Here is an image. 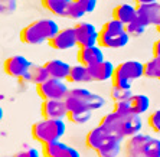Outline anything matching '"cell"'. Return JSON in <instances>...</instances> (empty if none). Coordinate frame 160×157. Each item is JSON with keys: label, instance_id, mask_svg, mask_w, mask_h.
Wrapping results in <instances>:
<instances>
[{"label": "cell", "instance_id": "obj_15", "mask_svg": "<svg viewBox=\"0 0 160 157\" xmlns=\"http://www.w3.org/2000/svg\"><path fill=\"white\" fill-rule=\"evenodd\" d=\"M88 69H89V75H91L92 82H105V81L112 79L116 66H114L110 61L104 59L102 62H100V64L89 66Z\"/></svg>", "mask_w": 160, "mask_h": 157}, {"label": "cell", "instance_id": "obj_34", "mask_svg": "<svg viewBox=\"0 0 160 157\" xmlns=\"http://www.w3.org/2000/svg\"><path fill=\"white\" fill-rule=\"evenodd\" d=\"M154 2H157V0H134V3H136V6H138V4H149V3H154Z\"/></svg>", "mask_w": 160, "mask_h": 157}, {"label": "cell", "instance_id": "obj_9", "mask_svg": "<svg viewBox=\"0 0 160 157\" xmlns=\"http://www.w3.org/2000/svg\"><path fill=\"white\" fill-rule=\"evenodd\" d=\"M75 36H77V45L78 48L82 46H95L98 45V36L100 30L89 22H77L74 26Z\"/></svg>", "mask_w": 160, "mask_h": 157}, {"label": "cell", "instance_id": "obj_28", "mask_svg": "<svg viewBox=\"0 0 160 157\" xmlns=\"http://www.w3.org/2000/svg\"><path fill=\"white\" fill-rule=\"evenodd\" d=\"M85 15H87V13L82 10L81 7H79L78 4L75 3V0H72V3L69 4V6H68V9H67L65 17L72 19V20H79V19H82Z\"/></svg>", "mask_w": 160, "mask_h": 157}, {"label": "cell", "instance_id": "obj_38", "mask_svg": "<svg viewBox=\"0 0 160 157\" xmlns=\"http://www.w3.org/2000/svg\"><path fill=\"white\" fill-rule=\"evenodd\" d=\"M13 2H16V0H13Z\"/></svg>", "mask_w": 160, "mask_h": 157}, {"label": "cell", "instance_id": "obj_27", "mask_svg": "<svg viewBox=\"0 0 160 157\" xmlns=\"http://www.w3.org/2000/svg\"><path fill=\"white\" fill-rule=\"evenodd\" d=\"M91 112L89 110H82V111H69L68 112V120L74 124H85L91 120Z\"/></svg>", "mask_w": 160, "mask_h": 157}, {"label": "cell", "instance_id": "obj_16", "mask_svg": "<svg viewBox=\"0 0 160 157\" xmlns=\"http://www.w3.org/2000/svg\"><path fill=\"white\" fill-rule=\"evenodd\" d=\"M111 135L112 134L107 133L101 125H97V127L91 128L88 131V134L85 135V146L89 150H92V151H97L98 149H101V147L104 146Z\"/></svg>", "mask_w": 160, "mask_h": 157}, {"label": "cell", "instance_id": "obj_29", "mask_svg": "<svg viewBox=\"0 0 160 157\" xmlns=\"http://www.w3.org/2000/svg\"><path fill=\"white\" fill-rule=\"evenodd\" d=\"M75 3L78 4L87 15L92 13L95 10V7H97V0H75Z\"/></svg>", "mask_w": 160, "mask_h": 157}, {"label": "cell", "instance_id": "obj_20", "mask_svg": "<svg viewBox=\"0 0 160 157\" xmlns=\"http://www.w3.org/2000/svg\"><path fill=\"white\" fill-rule=\"evenodd\" d=\"M67 82H92L88 66L79 64V62L77 65H72Z\"/></svg>", "mask_w": 160, "mask_h": 157}, {"label": "cell", "instance_id": "obj_7", "mask_svg": "<svg viewBox=\"0 0 160 157\" xmlns=\"http://www.w3.org/2000/svg\"><path fill=\"white\" fill-rule=\"evenodd\" d=\"M36 92L39 98L43 100H65V97L69 92V88L67 85V81L56 78H49L45 82L38 84Z\"/></svg>", "mask_w": 160, "mask_h": 157}, {"label": "cell", "instance_id": "obj_23", "mask_svg": "<svg viewBox=\"0 0 160 157\" xmlns=\"http://www.w3.org/2000/svg\"><path fill=\"white\" fill-rule=\"evenodd\" d=\"M128 101H130V105H131V111L134 114H137V115L144 114L150 107V100L144 94H133Z\"/></svg>", "mask_w": 160, "mask_h": 157}, {"label": "cell", "instance_id": "obj_18", "mask_svg": "<svg viewBox=\"0 0 160 157\" xmlns=\"http://www.w3.org/2000/svg\"><path fill=\"white\" fill-rule=\"evenodd\" d=\"M136 16H137V9H136V6H131V4H128V3L118 4V6H116L114 10H112V19H116V20L124 23V25L130 23Z\"/></svg>", "mask_w": 160, "mask_h": 157}, {"label": "cell", "instance_id": "obj_6", "mask_svg": "<svg viewBox=\"0 0 160 157\" xmlns=\"http://www.w3.org/2000/svg\"><path fill=\"white\" fill-rule=\"evenodd\" d=\"M142 76H144V64L134 59L124 61L116 66V71H114L111 79V85L131 90L133 81L142 78Z\"/></svg>", "mask_w": 160, "mask_h": 157}, {"label": "cell", "instance_id": "obj_12", "mask_svg": "<svg viewBox=\"0 0 160 157\" xmlns=\"http://www.w3.org/2000/svg\"><path fill=\"white\" fill-rule=\"evenodd\" d=\"M42 156L43 157H81L79 151H77V149L68 146L65 143L53 141L48 143L42 146Z\"/></svg>", "mask_w": 160, "mask_h": 157}, {"label": "cell", "instance_id": "obj_19", "mask_svg": "<svg viewBox=\"0 0 160 157\" xmlns=\"http://www.w3.org/2000/svg\"><path fill=\"white\" fill-rule=\"evenodd\" d=\"M121 143H123L121 139H118L116 135H111L104 146L98 149L95 153L98 157H117L121 151Z\"/></svg>", "mask_w": 160, "mask_h": 157}, {"label": "cell", "instance_id": "obj_21", "mask_svg": "<svg viewBox=\"0 0 160 157\" xmlns=\"http://www.w3.org/2000/svg\"><path fill=\"white\" fill-rule=\"evenodd\" d=\"M42 6L55 16H62L65 17L68 6L72 3V0H41Z\"/></svg>", "mask_w": 160, "mask_h": 157}, {"label": "cell", "instance_id": "obj_31", "mask_svg": "<svg viewBox=\"0 0 160 157\" xmlns=\"http://www.w3.org/2000/svg\"><path fill=\"white\" fill-rule=\"evenodd\" d=\"M112 111L120 112V114H134L131 111V105L130 101H118V102H114V110Z\"/></svg>", "mask_w": 160, "mask_h": 157}, {"label": "cell", "instance_id": "obj_1", "mask_svg": "<svg viewBox=\"0 0 160 157\" xmlns=\"http://www.w3.org/2000/svg\"><path fill=\"white\" fill-rule=\"evenodd\" d=\"M59 30V25L53 19H38L23 27L19 37L26 45H41L49 42Z\"/></svg>", "mask_w": 160, "mask_h": 157}, {"label": "cell", "instance_id": "obj_26", "mask_svg": "<svg viewBox=\"0 0 160 157\" xmlns=\"http://www.w3.org/2000/svg\"><path fill=\"white\" fill-rule=\"evenodd\" d=\"M131 90H127V88H121V86H116L111 85V90H110V97L112 98L114 102L118 101H128L131 98Z\"/></svg>", "mask_w": 160, "mask_h": 157}, {"label": "cell", "instance_id": "obj_13", "mask_svg": "<svg viewBox=\"0 0 160 157\" xmlns=\"http://www.w3.org/2000/svg\"><path fill=\"white\" fill-rule=\"evenodd\" d=\"M77 59L79 64L85 65V66H92L104 61V52L101 49L100 45L95 46H82L78 48V53H77Z\"/></svg>", "mask_w": 160, "mask_h": 157}, {"label": "cell", "instance_id": "obj_30", "mask_svg": "<svg viewBox=\"0 0 160 157\" xmlns=\"http://www.w3.org/2000/svg\"><path fill=\"white\" fill-rule=\"evenodd\" d=\"M149 125L152 127L153 131L160 133V110L153 111L149 115Z\"/></svg>", "mask_w": 160, "mask_h": 157}, {"label": "cell", "instance_id": "obj_32", "mask_svg": "<svg viewBox=\"0 0 160 157\" xmlns=\"http://www.w3.org/2000/svg\"><path fill=\"white\" fill-rule=\"evenodd\" d=\"M12 157H41V153H39L38 149L30 147V149H26V150H23V151H19V153H16L15 156H12Z\"/></svg>", "mask_w": 160, "mask_h": 157}, {"label": "cell", "instance_id": "obj_10", "mask_svg": "<svg viewBox=\"0 0 160 157\" xmlns=\"http://www.w3.org/2000/svg\"><path fill=\"white\" fill-rule=\"evenodd\" d=\"M42 118L63 120L68 117V107L65 100H43L41 104Z\"/></svg>", "mask_w": 160, "mask_h": 157}, {"label": "cell", "instance_id": "obj_17", "mask_svg": "<svg viewBox=\"0 0 160 157\" xmlns=\"http://www.w3.org/2000/svg\"><path fill=\"white\" fill-rule=\"evenodd\" d=\"M45 68L48 71L49 76L51 78H56V79H63L67 81L68 76H69V71H71V66L68 62L61 59H49L45 62Z\"/></svg>", "mask_w": 160, "mask_h": 157}, {"label": "cell", "instance_id": "obj_36", "mask_svg": "<svg viewBox=\"0 0 160 157\" xmlns=\"http://www.w3.org/2000/svg\"><path fill=\"white\" fill-rule=\"evenodd\" d=\"M156 29H157V33L160 35V23H157V25H156Z\"/></svg>", "mask_w": 160, "mask_h": 157}, {"label": "cell", "instance_id": "obj_8", "mask_svg": "<svg viewBox=\"0 0 160 157\" xmlns=\"http://www.w3.org/2000/svg\"><path fill=\"white\" fill-rule=\"evenodd\" d=\"M32 66H33V64L28 58H25L22 55L9 56L8 59L3 62L4 74L9 75V76H13V78H19V79L25 78Z\"/></svg>", "mask_w": 160, "mask_h": 157}, {"label": "cell", "instance_id": "obj_37", "mask_svg": "<svg viewBox=\"0 0 160 157\" xmlns=\"http://www.w3.org/2000/svg\"><path fill=\"white\" fill-rule=\"evenodd\" d=\"M159 81H160V76H159Z\"/></svg>", "mask_w": 160, "mask_h": 157}, {"label": "cell", "instance_id": "obj_11", "mask_svg": "<svg viewBox=\"0 0 160 157\" xmlns=\"http://www.w3.org/2000/svg\"><path fill=\"white\" fill-rule=\"evenodd\" d=\"M48 43L55 51H68V49H72V48H78L74 26L61 29Z\"/></svg>", "mask_w": 160, "mask_h": 157}, {"label": "cell", "instance_id": "obj_22", "mask_svg": "<svg viewBox=\"0 0 160 157\" xmlns=\"http://www.w3.org/2000/svg\"><path fill=\"white\" fill-rule=\"evenodd\" d=\"M49 78H51V76H49L45 65H33V66L30 68V71L28 72V75L23 78V81L33 82L35 85H38V84L45 82V81Z\"/></svg>", "mask_w": 160, "mask_h": 157}, {"label": "cell", "instance_id": "obj_4", "mask_svg": "<svg viewBox=\"0 0 160 157\" xmlns=\"http://www.w3.org/2000/svg\"><path fill=\"white\" fill-rule=\"evenodd\" d=\"M128 39H130V35L127 33L126 25L111 17V20L105 22L100 29L98 45L101 48L118 49L124 48L128 43Z\"/></svg>", "mask_w": 160, "mask_h": 157}, {"label": "cell", "instance_id": "obj_3", "mask_svg": "<svg viewBox=\"0 0 160 157\" xmlns=\"http://www.w3.org/2000/svg\"><path fill=\"white\" fill-rule=\"evenodd\" d=\"M124 151L126 157H160V140L138 133L127 139Z\"/></svg>", "mask_w": 160, "mask_h": 157}, {"label": "cell", "instance_id": "obj_25", "mask_svg": "<svg viewBox=\"0 0 160 157\" xmlns=\"http://www.w3.org/2000/svg\"><path fill=\"white\" fill-rule=\"evenodd\" d=\"M144 76L147 78H156L160 76V56H153V59L144 64Z\"/></svg>", "mask_w": 160, "mask_h": 157}, {"label": "cell", "instance_id": "obj_5", "mask_svg": "<svg viewBox=\"0 0 160 157\" xmlns=\"http://www.w3.org/2000/svg\"><path fill=\"white\" fill-rule=\"evenodd\" d=\"M32 137L38 143L48 144V143L59 141L65 134V123L63 120H49V118H42L36 121L30 128Z\"/></svg>", "mask_w": 160, "mask_h": 157}, {"label": "cell", "instance_id": "obj_35", "mask_svg": "<svg viewBox=\"0 0 160 157\" xmlns=\"http://www.w3.org/2000/svg\"><path fill=\"white\" fill-rule=\"evenodd\" d=\"M3 120V108H2V107H0V121Z\"/></svg>", "mask_w": 160, "mask_h": 157}, {"label": "cell", "instance_id": "obj_2", "mask_svg": "<svg viewBox=\"0 0 160 157\" xmlns=\"http://www.w3.org/2000/svg\"><path fill=\"white\" fill-rule=\"evenodd\" d=\"M65 104L68 107V112L82 110L95 111L105 105V98L87 88H72L65 97Z\"/></svg>", "mask_w": 160, "mask_h": 157}, {"label": "cell", "instance_id": "obj_33", "mask_svg": "<svg viewBox=\"0 0 160 157\" xmlns=\"http://www.w3.org/2000/svg\"><path fill=\"white\" fill-rule=\"evenodd\" d=\"M153 56H160V39L153 43Z\"/></svg>", "mask_w": 160, "mask_h": 157}, {"label": "cell", "instance_id": "obj_24", "mask_svg": "<svg viewBox=\"0 0 160 157\" xmlns=\"http://www.w3.org/2000/svg\"><path fill=\"white\" fill-rule=\"evenodd\" d=\"M146 29H147V25H146L138 16H136L130 23L126 25V30L130 36H140V35L144 33Z\"/></svg>", "mask_w": 160, "mask_h": 157}, {"label": "cell", "instance_id": "obj_14", "mask_svg": "<svg viewBox=\"0 0 160 157\" xmlns=\"http://www.w3.org/2000/svg\"><path fill=\"white\" fill-rule=\"evenodd\" d=\"M136 9H137V16L147 26L150 25L156 26L157 23H160V3L154 2L149 4H138Z\"/></svg>", "mask_w": 160, "mask_h": 157}]
</instances>
